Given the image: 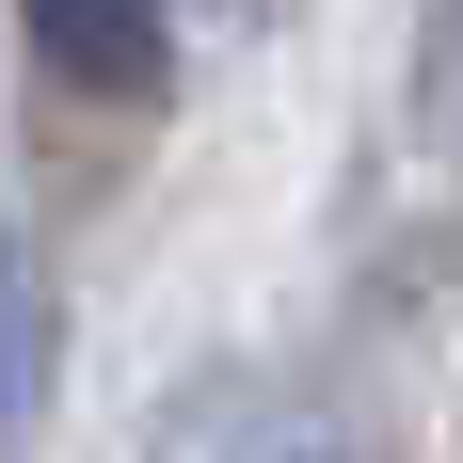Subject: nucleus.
<instances>
[{
    "label": "nucleus",
    "mask_w": 463,
    "mask_h": 463,
    "mask_svg": "<svg viewBox=\"0 0 463 463\" xmlns=\"http://www.w3.org/2000/svg\"><path fill=\"white\" fill-rule=\"evenodd\" d=\"M48 368H64V288H48L33 256H0V463L33 448V416H48Z\"/></svg>",
    "instance_id": "obj_2"
},
{
    "label": "nucleus",
    "mask_w": 463,
    "mask_h": 463,
    "mask_svg": "<svg viewBox=\"0 0 463 463\" xmlns=\"http://www.w3.org/2000/svg\"><path fill=\"white\" fill-rule=\"evenodd\" d=\"M16 33L80 96H160L176 80V0H16Z\"/></svg>",
    "instance_id": "obj_1"
}]
</instances>
